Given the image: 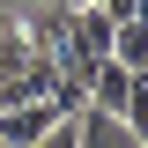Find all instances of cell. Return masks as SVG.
Instances as JSON below:
<instances>
[{
    "label": "cell",
    "instance_id": "obj_3",
    "mask_svg": "<svg viewBox=\"0 0 148 148\" xmlns=\"http://www.w3.org/2000/svg\"><path fill=\"white\" fill-rule=\"evenodd\" d=\"M52 119H59V111L45 104V96H22V104H0V141H8V148H30L37 133L52 126Z\"/></svg>",
    "mask_w": 148,
    "mask_h": 148
},
{
    "label": "cell",
    "instance_id": "obj_2",
    "mask_svg": "<svg viewBox=\"0 0 148 148\" xmlns=\"http://www.w3.org/2000/svg\"><path fill=\"white\" fill-rule=\"evenodd\" d=\"M74 148H141V133L119 119V111H74Z\"/></svg>",
    "mask_w": 148,
    "mask_h": 148
},
{
    "label": "cell",
    "instance_id": "obj_5",
    "mask_svg": "<svg viewBox=\"0 0 148 148\" xmlns=\"http://www.w3.org/2000/svg\"><path fill=\"white\" fill-rule=\"evenodd\" d=\"M126 82H133V67L96 59V74H89V104H96V111H119V104H126Z\"/></svg>",
    "mask_w": 148,
    "mask_h": 148
},
{
    "label": "cell",
    "instance_id": "obj_8",
    "mask_svg": "<svg viewBox=\"0 0 148 148\" xmlns=\"http://www.w3.org/2000/svg\"><path fill=\"white\" fill-rule=\"evenodd\" d=\"M30 148H74V119H52V126L37 133V141H30Z\"/></svg>",
    "mask_w": 148,
    "mask_h": 148
},
{
    "label": "cell",
    "instance_id": "obj_1",
    "mask_svg": "<svg viewBox=\"0 0 148 148\" xmlns=\"http://www.w3.org/2000/svg\"><path fill=\"white\" fill-rule=\"evenodd\" d=\"M96 59H111V15L96 8V0H74V15H67V45H59V67L89 82Z\"/></svg>",
    "mask_w": 148,
    "mask_h": 148
},
{
    "label": "cell",
    "instance_id": "obj_9",
    "mask_svg": "<svg viewBox=\"0 0 148 148\" xmlns=\"http://www.w3.org/2000/svg\"><path fill=\"white\" fill-rule=\"evenodd\" d=\"M0 148H8V141H0Z\"/></svg>",
    "mask_w": 148,
    "mask_h": 148
},
{
    "label": "cell",
    "instance_id": "obj_6",
    "mask_svg": "<svg viewBox=\"0 0 148 148\" xmlns=\"http://www.w3.org/2000/svg\"><path fill=\"white\" fill-rule=\"evenodd\" d=\"M111 59L133 67V74L148 67V22H141V15H133V22H111Z\"/></svg>",
    "mask_w": 148,
    "mask_h": 148
},
{
    "label": "cell",
    "instance_id": "obj_4",
    "mask_svg": "<svg viewBox=\"0 0 148 148\" xmlns=\"http://www.w3.org/2000/svg\"><path fill=\"white\" fill-rule=\"evenodd\" d=\"M67 15H74V8H59V0H45V8L22 15V30H30V59H59V45H67Z\"/></svg>",
    "mask_w": 148,
    "mask_h": 148
},
{
    "label": "cell",
    "instance_id": "obj_7",
    "mask_svg": "<svg viewBox=\"0 0 148 148\" xmlns=\"http://www.w3.org/2000/svg\"><path fill=\"white\" fill-rule=\"evenodd\" d=\"M119 119H126V126L148 141V74H133V82H126V104H119Z\"/></svg>",
    "mask_w": 148,
    "mask_h": 148
}]
</instances>
